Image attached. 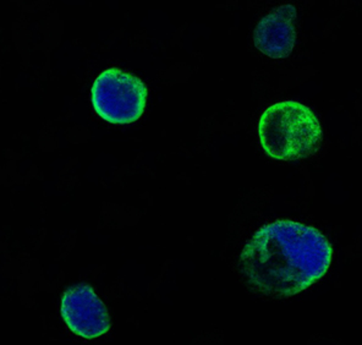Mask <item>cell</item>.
<instances>
[{
	"label": "cell",
	"mask_w": 362,
	"mask_h": 345,
	"mask_svg": "<svg viewBox=\"0 0 362 345\" xmlns=\"http://www.w3.org/2000/svg\"><path fill=\"white\" fill-rule=\"evenodd\" d=\"M90 100L97 114L105 122L127 125L139 120L145 112L147 88L135 75L110 68L95 78Z\"/></svg>",
	"instance_id": "cell-3"
},
{
	"label": "cell",
	"mask_w": 362,
	"mask_h": 345,
	"mask_svg": "<svg viewBox=\"0 0 362 345\" xmlns=\"http://www.w3.org/2000/svg\"><path fill=\"white\" fill-rule=\"evenodd\" d=\"M263 150L278 160H299L316 153L321 146V124L316 114L295 100L268 107L258 122Z\"/></svg>",
	"instance_id": "cell-2"
},
{
	"label": "cell",
	"mask_w": 362,
	"mask_h": 345,
	"mask_svg": "<svg viewBox=\"0 0 362 345\" xmlns=\"http://www.w3.org/2000/svg\"><path fill=\"white\" fill-rule=\"evenodd\" d=\"M296 8L284 4L263 16L255 28V46L272 59H283L291 54L296 43Z\"/></svg>",
	"instance_id": "cell-5"
},
{
	"label": "cell",
	"mask_w": 362,
	"mask_h": 345,
	"mask_svg": "<svg viewBox=\"0 0 362 345\" xmlns=\"http://www.w3.org/2000/svg\"><path fill=\"white\" fill-rule=\"evenodd\" d=\"M331 242L316 228L281 219L259 228L241 252L240 267L254 289L272 296H293L326 274Z\"/></svg>",
	"instance_id": "cell-1"
},
{
	"label": "cell",
	"mask_w": 362,
	"mask_h": 345,
	"mask_svg": "<svg viewBox=\"0 0 362 345\" xmlns=\"http://www.w3.org/2000/svg\"><path fill=\"white\" fill-rule=\"evenodd\" d=\"M60 312L69 329L83 339H95L110 328L108 310L95 289L85 283L64 293Z\"/></svg>",
	"instance_id": "cell-4"
}]
</instances>
